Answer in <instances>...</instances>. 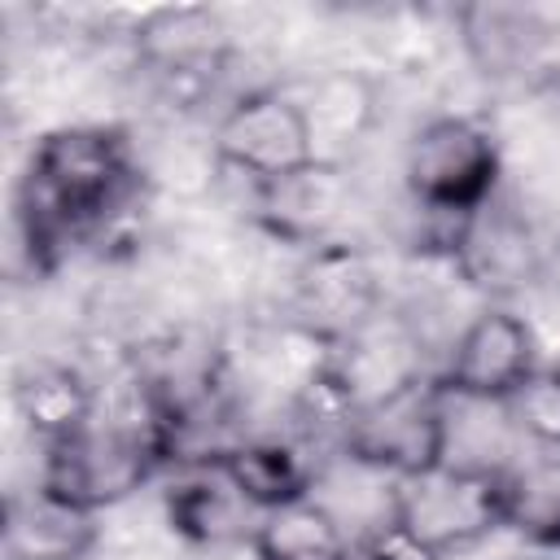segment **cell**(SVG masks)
<instances>
[{"label":"cell","instance_id":"1","mask_svg":"<svg viewBox=\"0 0 560 560\" xmlns=\"http://www.w3.org/2000/svg\"><path fill=\"white\" fill-rule=\"evenodd\" d=\"M136 188V153L118 127L74 122L44 131L18 184V228L31 262L52 271L66 249L101 236L131 206Z\"/></svg>","mask_w":560,"mask_h":560},{"label":"cell","instance_id":"2","mask_svg":"<svg viewBox=\"0 0 560 560\" xmlns=\"http://www.w3.org/2000/svg\"><path fill=\"white\" fill-rule=\"evenodd\" d=\"M162 464H171V446L153 416L109 424L92 420L83 433L44 446L39 486L88 512H101L131 499Z\"/></svg>","mask_w":560,"mask_h":560},{"label":"cell","instance_id":"3","mask_svg":"<svg viewBox=\"0 0 560 560\" xmlns=\"http://www.w3.org/2000/svg\"><path fill=\"white\" fill-rule=\"evenodd\" d=\"M385 516H394L407 534H416L438 556L464 551L490 538L494 529H508L503 468L442 459L424 472L394 477Z\"/></svg>","mask_w":560,"mask_h":560},{"label":"cell","instance_id":"4","mask_svg":"<svg viewBox=\"0 0 560 560\" xmlns=\"http://www.w3.org/2000/svg\"><path fill=\"white\" fill-rule=\"evenodd\" d=\"M446 402V389L416 372L381 394L359 398L341 424V446L350 459L381 468L389 477L424 472L451 459Z\"/></svg>","mask_w":560,"mask_h":560},{"label":"cell","instance_id":"5","mask_svg":"<svg viewBox=\"0 0 560 560\" xmlns=\"http://www.w3.org/2000/svg\"><path fill=\"white\" fill-rule=\"evenodd\" d=\"M402 179L424 214L459 223L499 197V140L468 114H438L407 140Z\"/></svg>","mask_w":560,"mask_h":560},{"label":"cell","instance_id":"6","mask_svg":"<svg viewBox=\"0 0 560 560\" xmlns=\"http://www.w3.org/2000/svg\"><path fill=\"white\" fill-rule=\"evenodd\" d=\"M210 144H214L219 166L236 171L254 188L284 184L324 162L306 105L280 88L241 92L214 122Z\"/></svg>","mask_w":560,"mask_h":560},{"label":"cell","instance_id":"7","mask_svg":"<svg viewBox=\"0 0 560 560\" xmlns=\"http://www.w3.org/2000/svg\"><path fill=\"white\" fill-rule=\"evenodd\" d=\"M534 372H538L534 328L508 302H490L455 337L438 385L446 389L451 402H486V407L494 402V407H503Z\"/></svg>","mask_w":560,"mask_h":560},{"label":"cell","instance_id":"8","mask_svg":"<svg viewBox=\"0 0 560 560\" xmlns=\"http://www.w3.org/2000/svg\"><path fill=\"white\" fill-rule=\"evenodd\" d=\"M446 258L464 284H472L490 302H503L542 280L547 245H538L534 228L512 201L490 197L481 210L446 228Z\"/></svg>","mask_w":560,"mask_h":560},{"label":"cell","instance_id":"9","mask_svg":"<svg viewBox=\"0 0 560 560\" xmlns=\"http://www.w3.org/2000/svg\"><path fill=\"white\" fill-rule=\"evenodd\" d=\"M131 44H136V61L175 101H201L228 61V26L206 4L149 9L136 22Z\"/></svg>","mask_w":560,"mask_h":560},{"label":"cell","instance_id":"10","mask_svg":"<svg viewBox=\"0 0 560 560\" xmlns=\"http://www.w3.org/2000/svg\"><path fill=\"white\" fill-rule=\"evenodd\" d=\"M376 271L363 249L346 241H324L306 249L293 284L298 324L319 341H354L376 315Z\"/></svg>","mask_w":560,"mask_h":560},{"label":"cell","instance_id":"11","mask_svg":"<svg viewBox=\"0 0 560 560\" xmlns=\"http://www.w3.org/2000/svg\"><path fill=\"white\" fill-rule=\"evenodd\" d=\"M166 521L179 538L197 547L249 542L258 512L236 494L210 455H184L166 486Z\"/></svg>","mask_w":560,"mask_h":560},{"label":"cell","instance_id":"12","mask_svg":"<svg viewBox=\"0 0 560 560\" xmlns=\"http://www.w3.org/2000/svg\"><path fill=\"white\" fill-rule=\"evenodd\" d=\"M101 542L96 512L48 486L13 490L4 503V560H88Z\"/></svg>","mask_w":560,"mask_h":560},{"label":"cell","instance_id":"13","mask_svg":"<svg viewBox=\"0 0 560 560\" xmlns=\"http://www.w3.org/2000/svg\"><path fill=\"white\" fill-rule=\"evenodd\" d=\"M13 407L39 446L66 442L96 420V394L88 376L61 359H31L13 376Z\"/></svg>","mask_w":560,"mask_h":560},{"label":"cell","instance_id":"14","mask_svg":"<svg viewBox=\"0 0 560 560\" xmlns=\"http://www.w3.org/2000/svg\"><path fill=\"white\" fill-rule=\"evenodd\" d=\"M201 455H210L219 464V472L236 486V494L258 516L311 494V464H306V455L293 442H280V438H245V442L210 446Z\"/></svg>","mask_w":560,"mask_h":560},{"label":"cell","instance_id":"15","mask_svg":"<svg viewBox=\"0 0 560 560\" xmlns=\"http://www.w3.org/2000/svg\"><path fill=\"white\" fill-rule=\"evenodd\" d=\"M249 551L254 560H354L341 521L315 494L262 512L249 534Z\"/></svg>","mask_w":560,"mask_h":560},{"label":"cell","instance_id":"16","mask_svg":"<svg viewBox=\"0 0 560 560\" xmlns=\"http://www.w3.org/2000/svg\"><path fill=\"white\" fill-rule=\"evenodd\" d=\"M337 201H341V184H337V166H328V162H319V166H311L284 184L258 188L262 223L276 236L298 241L306 249L328 241V223L337 214Z\"/></svg>","mask_w":560,"mask_h":560},{"label":"cell","instance_id":"17","mask_svg":"<svg viewBox=\"0 0 560 560\" xmlns=\"http://www.w3.org/2000/svg\"><path fill=\"white\" fill-rule=\"evenodd\" d=\"M459 26H464L468 52L486 66V74L516 70L551 35L542 13L538 9H521V4H472V9L459 13Z\"/></svg>","mask_w":560,"mask_h":560},{"label":"cell","instance_id":"18","mask_svg":"<svg viewBox=\"0 0 560 560\" xmlns=\"http://www.w3.org/2000/svg\"><path fill=\"white\" fill-rule=\"evenodd\" d=\"M508 529L538 547H560V455L534 459L525 468H503Z\"/></svg>","mask_w":560,"mask_h":560},{"label":"cell","instance_id":"19","mask_svg":"<svg viewBox=\"0 0 560 560\" xmlns=\"http://www.w3.org/2000/svg\"><path fill=\"white\" fill-rule=\"evenodd\" d=\"M503 407L534 446L560 455V368H538Z\"/></svg>","mask_w":560,"mask_h":560},{"label":"cell","instance_id":"20","mask_svg":"<svg viewBox=\"0 0 560 560\" xmlns=\"http://www.w3.org/2000/svg\"><path fill=\"white\" fill-rule=\"evenodd\" d=\"M354 556H359V560H442V556H438V551H429L416 534H407L394 516L376 521V525L359 538Z\"/></svg>","mask_w":560,"mask_h":560},{"label":"cell","instance_id":"21","mask_svg":"<svg viewBox=\"0 0 560 560\" xmlns=\"http://www.w3.org/2000/svg\"><path fill=\"white\" fill-rule=\"evenodd\" d=\"M542 280H547V284L560 293V236L547 245V258H542Z\"/></svg>","mask_w":560,"mask_h":560},{"label":"cell","instance_id":"22","mask_svg":"<svg viewBox=\"0 0 560 560\" xmlns=\"http://www.w3.org/2000/svg\"><path fill=\"white\" fill-rule=\"evenodd\" d=\"M508 560H534V556H508Z\"/></svg>","mask_w":560,"mask_h":560}]
</instances>
